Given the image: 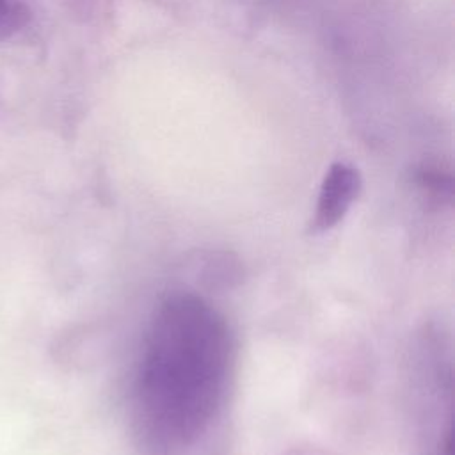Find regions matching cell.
<instances>
[{"instance_id": "3", "label": "cell", "mask_w": 455, "mask_h": 455, "mask_svg": "<svg viewBox=\"0 0 455 455\" xmlns=\"http://www.w3.org/2000/svg\"><path fill=\"white\" fill-rule=\"evenodd\" d=\"M30 20V11L23 0H0V43L16 36Z\"/></svg>"}, {"instance_id": "1", "label": "cell", "mask_w": 455, "mask_h": 455, "mask_svg": "<svg viewBox=\"0 0 455 455\" xmlns=\"http://www.w3.org/2000/svg\"><path fill=\"white\" fill-rule=\"evenodd\" d=\"M235 339L201 295L165 297L148 325L133 414L148 455H196L219 428L231 389Z\"/></svg>"}, {"instance_id": "2", "label": "cell", "mask_w": 455, "mask_h": 455, "mask_svg": "<svg viewBox=\"0 0 455 455\" xmlns=\"http://www.w3.org/2000/svg\"><path fill=\"white\" fill-rule=\"evenodd\" d=\"M359 190V171L348 164H332L323 176L309 231L320 235L338 226L345 219L352 203L357 199Z\"/></svg>"}]
</instances>
